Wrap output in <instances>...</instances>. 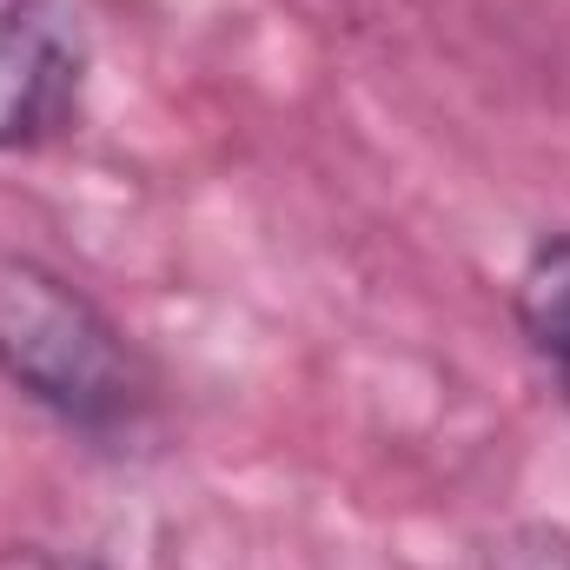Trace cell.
Listing matches in <instances>:
<instances>
[{
    "label": "cell",
    "mask_w": 570,
    "mask_h": 570,
    "mask_svg": "<svg viewBox=\"0 0 570 570\" xmlns=\"http://www.w3.org/2000/svg\"><path fill=\"white\" fill-rule=\"evenodd\" d=\"M0 372L80 431L134 425L146 399L120 325L33 259H0Z\"/></svg>",
    "instance_id": "6da1fadb"
},
{
    "label": "cell",
    "mask_w": 570,
    "mask_h": 570,
    "mask_svg": "<svg viewBox=\"0 0 570 570\" xmlns=\"http://www.w3.org/2000/svg\"><path fill=\"white\" fill-rule=\"evenodd\" d=\"M73 87H80L73 40L40 7H7L0 13V153L47 140L73 114Z\"/></svg>",
    "instance_id": "7a4b0ae2"
},
{
    "label": "cell",
    "mask_w": 570,
    "mask_h": 570,
    "mask_svg": "<svg viewBox=\"0 0 570 570\" xmlns=\"http://www.w3.org/2000/svg\"><path fill=\"white\" fill-rule=\"evenodd\" d=\"M518 325L531 338V352L564 372L570 365V233H551L531 246L524 273H518Z\"/></svg>",
    "instance_id": "3957f363"
},
{
    "label": "cell",
    "mask_w": 570,
    "mask_h": 570,
    "mask_svg": "<svg viewBox=\"0 0 570 570\" xmlns=\"http://www.w3.org/2000/svg\"><path fill=\"white\" fill-rule=\"evenodd\" d=\"M478 570H570V531H558V524H511V531H498L478 551Z\"/></svg>",
    "instance_id": "277c9868"
},
{
    "label": "cell",
    "mask_w": 570,
    "mask_h": 570,
    "mask_svg": "<svg viewBox=\"0 0 570 570\" xmlns=\"http://www.w3.org/2000/svg\"><path fill=\"white\" fill-rule=\"evenodd\" d=\"M0 570H100V564L73 558V551H47V544H13V551H0Z\"/></svg>",
    "instance_id": "5b68a950"
},
{
    "label": "cell",
    "mask_w": 570,
    "mask_h": 570,
    "mask_svg": "<svg viewBox=\"0 0 570 570\" xmlns=\"http://www.w3.org/2000/svg\"><path fill=\"white\" fill-rule=\"evenodd\" d=\"M558 379H564V399H570V365H564V372H558Z\"/></svg>",
    "instance_id": "8992f818"
}]
</instances>
